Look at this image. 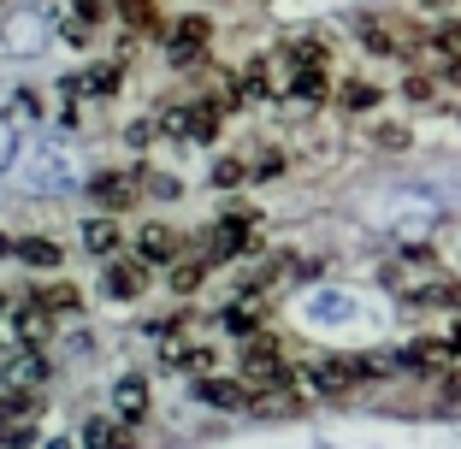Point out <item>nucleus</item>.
I'll return each instance as SVG.
<instances>
[{"mask_svg": "<svg viewBox=\"0 0 461 449\" xmlns=\"http://www.w3.org/2000/svg\"><path fill=\"white\" fill-rule=\"evenodd\" d=\"M166 367H177V373H202V379H207L213 355H207V343H172V349H166Z\"/></svg>", "mask_w": 461, "mask_h": 449, "instance_id": "obj_8", "label": "nucleus"}, {"mask_svg": "<svg viewBox=\"0 0 461 449\" xmlns=\"http://www.w3.org/2000/svg\"><path fill=\"white\" fill-rule=\"evenodd\" d=\"M113 409H119V420H142V414H149V384L124 379L119 391H113Z\"/></svg>", "mask_w": 461, "mask_h": 449, "instance_id": "obj_9", "label": "nucleus"}, {"mask_svg": "<svg viewBox=\"0 0 461 449\" xmlns=\"http://www.w3.org/2000/svg\"><path fill=\"white\" fill-rule=\"evenodd\" d=\"M30 301H41L48 313H77V290H71V284H48V290H36Z\"/></svg>", "mask_w": 461, "mask_h": 449, "instance_id": "obj_14", "label": "nucleus"}, {"mask_svg": "<svg viewBox=\"0 0 461 449\" xmlns=\"http://www.w3.org/2000/svg\"><path fill=\"white\" fill-rule=\"evenodd\" d=\"M243 177H249V172H243V160H219V166H213V184H219V190L243 184Z\"/></svg>", "mask_w": 461, "mask_h": 449, "instance_id": "obj_19", "label": "nucleus"}, {"mask_svg": "<svg viewBox=\"0 0 461 449\" xmlns=\"http://www.w3.org/2000/svg\"><path fill=\"white\" fill-rule=\"evenodd\" d=\"M136 255H142V260H172V255H177V231H166V225H149V231L136 237Z\"/></svg>", "mask_w": 461, "mask_h": 449, "instance_id": "obj_10", "label": "nucleus"}, {"mask_svg": "<svg viewBox=\"0 0 461 449\" xmlns=\"http://www.w3.org/2000/svg\"><path fill=\"white\" fill-rule=\"evenodd\" d=\"M343 107H373V89H366V83H349V89H343Z\"/></svg>", "mask_w": 461, "mask_h": 449, "instance_id": "obj_21", "label": "nucleus"}, {"mask_svg": "<svg viewBox=\"0 0 461 449\" xmlns=\"http://www.w3.org/2000/svg\"><path fill=\"white\" fill-rule=\"evenodd\" d=\"M48 331H54V313L41 308V301H30V308L18 313V337H24V343H41Z\"/></svg>", "mask_w": 461, "mask_h": 449, "instance_id": "obj_12", "label": "nucleus"}, {"mask_svg": "<svg viewBox=\"0 0 461 449\" xmlns=\"http://www.w3.org/2000/svg\"><path fill=\"white\" fill-rule=\"evenodd\" d=\"M83 444H89V449H119V444H124V432H119L113 420H89V432H83Z\"/></svg>", "mask_w": 461, "mask_h": 449, "instance_id": "obj_17", "label": "nucleus"}, {"mask_svg": "<svg viewBox=\"0 0 461 449\" xmlns=\"http://www.w3.org/2000/svg\"><path fill=\"white\" fill-rule=\"evenodd\" d=\"M101 290L119 296V301L142 296V290H149V260H142V255H136V260H107V266H101Z\"/></svg>", "mask_w": 461, "mask_h": 449, "instance_id": "obj_3", "label": "nucleus"}, {"mask_svg": "<svg viewBox=\"0 0 461 449\" xmlns=\"http://www.w3.org/2000/svg\"><path fill=\"white\" fill-rule=\"evenodd\" d=\"M83 243L95 248V255H113V248H119V225H113V219H89V231H83Z\"/></svg>", "mask_w": 461, "mask_h": 449, "instance_id": "obj_16", "label": "nucleus"}, {"mask_svg": "<svg viewBox=\"0 0 461 449\" xmlns=\"http://www.w3.org/2000/svg\"><path fill=\"white\" fill-rule=\"evenodd\" d=\"M207 266H213V260H207L202 248H195V255H184V260H172V290H177V296H195V290H202V278H207Z\"/></svg>", "mask_w": 461, "mask_h": 449, "instance_id": "obj_6", "label": "nucleus"}, {"mask_svg": "<svg viewBox=\"0 0 461 449\" xmlns=\"http://www.w3.org/2000/svg\"><path fill=\"white\" fill-rule=\"evenodd\" d=\"M113 6H119V18L131 30H160V6L154 0H113Z\"/></svg>", "mask_w": 461, "mask_h": 449, "instance_id": "obj_11", "label": "nucleus"}, {"mask_svg": "<svg viewBox=\"0 0 461 449\" xmlns=\"http://www.w3.org/2000/svg\"><path fill=\"white\" fill-rule=\"evenodd\" d=\"M71 18H77V24H89V30H95L101 18H107V0H71Z\"/></svg>", "mask_w": 461, "mask_h": 449, "instance_id": "obj_18", "label": "nucleus"}, {"mask_svg": "<svg viewBox=\"0 0 461 449\" xmlns=\"http://www.w3.org/2000/svg\"><path fill=\"white\" fill-rule=\"evenodd\" d=\"M195 391H202L207 409H255V384L249 379H202Z\"/></svg>", "mask_w": 461, "mask_h": 449, "instance_id": "obj_5", "label": "nucleus"}, {"mask_svg": "<svg viewBox=\"0 0 461 449\" xmlns=\"http://www.w3.org/2000/svg\"><path fill=\"white\" fill-rule=\"evenodd\" d=\"M6 379H48V367H41V355H24V367H6Z\"/></svg>", "mask_w": 461, "mask_h": 449, "instance_id": "obj_20", "label": "nucleus"}, {"mask_svg": "<svg viewBox=\"0 0 461 449\" xmlns=\"http://www.w3.org/2000/svg\"><path fill=\"white\" fill-rule=\"evenodd\" d=\"M219 326L237 331V337H260V301L255 296H249V301H230V308L219 313Z\"/></svg>", "mask_w": 461, "mask_h": 449, "instance_id": "obj_7", "label": "nucleus"}, {"mask_svg": "<svg viewBox=\"0 0 461 449\" xmlns=\"http://www.w3.org/2000/svg\"><path fill=\"white\" fill-rule=\"evenodd\" d=\"M13 255L30 266H59V243H48V237H24V243H13Z\"/></svg>", "mask_w": 461, "mask_h": 449, "instance_id": "obj_13", "label": "nucleus"}, {"mask_svg": "<svg viewBox=\"0 0 461 449\" xmlns=\"http://www.w3.org/2000/svg\"><path fill=\"white\" fill-rule=\"evenodd\" d=\"M89 195H95L107 213H119V207H131L136 195H149V190H142V172H107V177L89 184Z\"/></svg>", "mask_w": 461, "mask_h": 449, "instance_id": "obj_4", "label": "nucleus"}, {"mask_svg": "<svg viewBox=\"0 0 461 449\" xmlns=\"http://www.w3.org/2000/svg\"><path fill=\"white\" fill-rule=\"evenodd\" d=\"M77 89L83 95H113V89H119V66H89Z\"/></svg>", "mask_w": 461, "mask_h": 449, "instance_id": "obj_15", "label": "nucleus"}, {"mask_svg": "<svg viewBox=\"0 0 461 449\" xmlns=\"http://www.w3.org/2000/svg\"><path fill=\"white\" fill-rule=\"evenodd\" d=\"M207 41H213V24H207V18H177V24L166 30V54H172L177 66H190V59L207 54Z\"/></svg>", "mask_w": 461, "mask_h": 449, "instance_id": "obj_1", "label": "nucleus"}, {"mask_svg": "<svg viewBox=\"0 0 461 449\" xmlns=\"http://www.w3.org/2000/svg\"><path fill=\"white\" fill-rule=\"evenodd\" d=\"M166 130L184 142H213L219 137V101H202V107H177L172 119H166Z\"/></svg>", "mask_w": 461, "mask_h": 449, "instance_id": "obj_2", "label": "nucleus"}, {"mask_svg": "<svg viewBox=\"0 0 461 449\" xmlns=\"http://www.w3.org/2000/svg\"><path fill=\"white\" fill-rule=\"evenodd\" d=\"M6 308H13V301H6V290H0V313H6Z\"/></svg>", "mask_w": 461, "mask_h": 449, "instance_id": "obj_22", "label": "nucleus"}]
</instances>
